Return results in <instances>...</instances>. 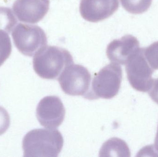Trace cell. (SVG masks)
Masks as SVG:
<instances>
[{
	"label": "cell",
	"instance_id": "10",
	"mask_svg": "<svg viewBox=\"0 0 158 157\" xmlns=\"http://www.w3.org/2000/svg\"><path fill=\"white\" fill-rule=\"evenodd\" d=\"M139 41L131 35L112 41L108 45L106 55L112 63L126 65L129 57L140 48Z\"/></svg>",
	"mask_w": 158,
	"mask_h": 157
},
{
	"label": "cell",
	"instance_id": "17",
	"mask_svg": "<svg viewBox=\"0 0 158 157\" xmlns=\"http://www.w3.org/2000/svg\"><path fill=\"white\" fill-rule=\"evenodd\" d=\"M148 92L152 100L158 105V78L154 79L152 87Z\"/></svg>",
	"mask_w": 158,
	"mask_h": 157
},
{
	"label": "cell",
	"instance_id": "4",
	"mask_svg": "<svg viewBox=\"0 0 158 157\" xmlns=\"http://www.w3.org/2000/svg\"><path fill=\"white\" fill-rule=\"evenodd\" d=\"M155 70L146 58L144 48H139L128 59L126 64L127 78L134 89L142 92L150 90L154 79L152 75Z\"/></svg>",
	"mask_w": 158,
	"mask_h": 157
},
{
	"label": "cell",
	"instance_id": "13",
	"mask_svg": "<svg viewBox=\"0 0 158 157\" xmlns=\"http://www.w3.org/2000/svg\"><path fill=\"white\" fill-rule=\"evenodd\" d=\"M17 23V20L10 8L0 7V29L10 34Z\"/></svg>",
	"mask_w": 158,
	"mask_h": 157
},
{
	"label": "cell",
	"instance_id": "5",
	"mask_svg": "<svg viewBox=\"0 0 158 157\" xmlns=\"http://www.w3.org/2000/svg\"><path fill=\"white\" fill-rule=\"evenodd\" d=\"M12 36L17 49L26 56H33L47 45L45 32L37 26L19 23L13 29Z\"/></svg>",
	"mask_w": 158,
	"mask_h": 157
},
{
	"label": "cell",
	"instance_id": "6",
	"mask_svg": "<svg viewBox=\"0 0 158 157\" xmlns=\"http://www.w3.org/2000/svg\"><path fill=\"white\" fill-rule=\"evenodd\" d=\"M91 75L84 66L74 63L67 66L58 78L62 90L72 96L86 95L90 89Z\"/></svg>",
	"mask_w": 158,
	"mask_h": 157
},
{
	"label": "cell",
	"instance_id": "7",
	"mask_svg": "<svg viewBox=\"0 0 158 157\" xmlns=\"http://www.w3.org/2000/svg\"><path fill=\"white\" fill-rule=\"evenodd\" d=\"M65 109L62 100L56 96H48L40 101L36 116L40 124L47 129L58 128L64 121Z\"/></svg>",
	"mask_w": 158,
	"mask_h": 157
},
{
	"label": "cell",
	"instance_id": "12",
	"mask_svg": "<svg viewBox=\"0 0 158 157\" xmlns=\"http://www.w3.org/2000/svg\"><path fill=\"white\" fill-rule=\"evenodd\" d=\"M123 7L132 14H141L148 10L152 0H120Z\"/></svg>",
	"mask_w": 158,
	"mask_h": 157
},
{
	"label": "cell",
	"instance_id": "18",
	"mask_svg": "<svg viewBox=\"0 0 158 157\" xmlns=\"http://www.w3.org/2000/svg\"><path fill=\"white\" fill-rule=\"evenodd\" d=\"M154 150L156 153L157 155L158 156V126L156 138H155V144L153 145Z\"/></svg>",
	"mask_w": 158,
	"mask_h": 157
},
{
	"label": "cell",
	"instance_id": "2",
	"mask_svg": "<svg viewBox=\"0 0 158 157\" xmlns=\"http://www.w3.org/2000/svg\"><path fill=\"white\" fill-rule=\"evenodd\" d=\"M73 63L70 52L56 46H44L35 53L33 59L35 73L46 79H56L67 66Z\"/></svg>",
	"mask_w": 158,
	"mask_h": 157
},
{
	"label": "cell",
	"instance_id": "15",
	"mask_svg": "<svg viewBox=\"0 0 158 157\" xmlns=\"http://www.w3.org/2000/svg\"><path fill=\"white\" fill-rule=\"evenodd\" d=\"M146 58L152 68L158 70V41L144 48Z\"/></svg>",
	"mask_w": 158,
	"mask_h": 157
},
{
	"label": "cell",
	"instance_id": "3",
	"mask_svg": "<svg viewBox=\"0 0 158 157\" xmlns=\"http://www.w3.org/2000/svg\"><path fill=\"white\" fill-rule=\"evenodd\" d=\"M122 76V69L119 65L111 63L104 66L95 74L91 88L84 98L90 100L99 98H112L118 93Z\"/></svg>",
	"mask_w": 158,
	"mask_h": 157
},
{
	"label": "cell",
	"instance_id": "9",
	"mask_svg": "<svg viewBox=\"0 0 158 157\" xmlns=\"http://www.w3.org/2000/svg\"><path fill=\"white\" fill-rule=\"evenodd\" d=\"M49 6V0H16L13 9L19 21L35 24L45 17Z\"/></svg>",
	"mask_w": 158,
	"mask_h": 157
},
{
	"label": "cell",
	"instance_id": "14",
	"mask_svg": "<svg viewBox=\"0 0 158 157\" xmlns=\"http://www.w3.org/2000/svg\"><path fill=\"white\" fill-rule=\"evenodd\" d=\"M11 52L12 44L8 34L0 29V66L8 59Z\"/></svg>",
	"mask_w": 158,
	"mask_h": 157
},
{
	"label": "cell",
	"instance_id": "16",
	"mask_svg": "<svg viewBox=\"0 0 158 157\" xmlns=\"http://www.w3.org/2000/svg\"><path fill=\"white\" fill-rule=\"evenodd\" d=\"M10 118L4 108L0 106V135L3 134L10 126Z\"/></svg>",
	"mask_w": 158,
	"mask_h": 157
},
{
	"label": "cell",
	"instance_id": "1",
	"mask_svg": "<svg viewBox=\"0 0 158 157\" xmlns=\"http://www.w3.org/2000/svg\"><path fill=\"white\" fill-rule=\"evenodd\" d=\"M64 143L62 134L58 130L34 129L23 138L24 157H57Z\"/></svg>",
	"mask_w": 158,
	"mask_h": 157
},
{
	"label": "cell",
	"instance_id": "8",
	"mask_svg": "<svg viewBox=\"0 0 158 157\" xmlns=\"http://www.w3.org/2000/svg\"><path fill=\"white\" fill-rule=\"evenodd\" d=\"M119 6L118 0H81L80 12L84 19L96 23L113 15Z\"/></svg>",
	"mask_w": 158,
	"mask_h": 157
},
{
	"label": "cell",
	"instance_id": "11",
	"mask_svg": "<svg viewBox=\"0 0 158 157\" xmlns=\"http://www.w3.org/2000/svg\"><path fill=\"white\" fill-rule=\"evenodd\" d=\"M99 156L130 157L128 145L119 138H110L104 143L99 152Z\"/></svg>",
	"mask_w": 158,
	"mask_h": 157
}]
</instances>
